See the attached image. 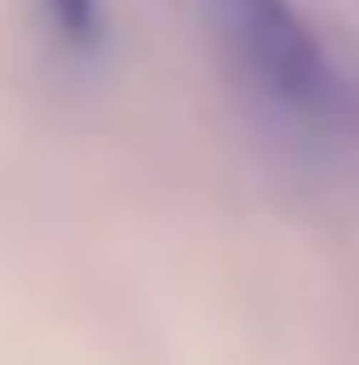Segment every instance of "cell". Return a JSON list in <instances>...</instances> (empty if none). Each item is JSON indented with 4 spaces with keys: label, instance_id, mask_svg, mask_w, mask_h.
<instances>
[{
    "label": "cell",
    "instance_id": "obj_1",
    "mask_svg": "<svg viewBox=\"0 0 359 365\" xmlns=\"http://www.w3.org/2000/svg\"><path fill=\"white\" fill-rule=\"evenodd\" d=\"M203 21L258 102H271L285 122H305V129L339 122L346 81L319 27L298 14V0H203Z\"/></svg>",
    "mask_w": 359,
    "mask_h": 365
},
{
    "label": "cell",
    "instance_id": "obj_2",
    "mask_svg": "<svg viewBox=\"0 0 359 365\" xmlns=\"http://www.w3.org/2000/svg\"><path fill=\"white\" fill-rule=\"evenodd\" d=\"M54 21V34L68 41V48H95L102 41V0H41Z\"/></svg>",
    "mask_w": 359,
    "mask_h": 365
}]
</instances>
